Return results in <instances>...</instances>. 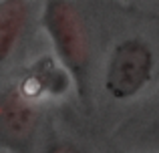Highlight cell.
I'll list each match as a JSON object with an SVG mask.
<instances>
[{
    "label": "cell",
    "mask_w": 159,
    "mask_h": 153,
    "mask_svg": "<svg viewBox=\"0 0 159 153\" xmlns=\"http://www.w3.org/2000/svg\"><path fill=\"white\" fill-rule=\"evenodd\" d=\"M44 26L61 61L77 81L81 97L87 95L91 47L79 10L70 2H48L44 8Z\"/></svg>",
    "instance_id": "obj_1"
},
{
    "label": "cell",
    "mask_w": 159,
    "mask_h": 153,
    "mask_svg": "<svg viewBox=\"0 0 159 153\" xmlns=\"http://www.w3.org/2000/svg\"><path fill=\"white\" fill-rule=\"evenodd\" d=\"M151 69V48L137 38L125 40L111 55L105 87L115 99H129L149 81Z\"/></svg>",
    "instance_id": "obj_2"
},
{
    "label": "cell",
    "mask_w": 159,
    "mask_h": 153,
    "mask_svg": "<svg viewBox=\"0 0 159 153\" xmlns=\"http://www.w3.org/2000/svg\"><path fill=\"white\" fill-rule=\"evenodd\" d=\"M36 113L20 93L12 91L0 99V139L8 143H26L34 131Z\"/></svg>",
    "instance_id": "obj_3"
},
{
    "label": "cell",
    "mask_w": 159,
    "mask_h": 153,
    "mask_svg": "<svg viewBox=\"0 0 159 153\" xmlns=\"http://www.w3.org/2000/svg\"><path fill=\"white\" fill-rule=\"evenodd\" d=\"M26 20L24 2H2L0 4V63L10 55L14 43Z\"/></svg>",
    "instance_id": "obj_4"
},
{
    "label": "cell",
    "mask_w": 159,
    "mask_h": 153,
    "mask_svg": "<svg viewBox=\"0 0 159 153\" xmlns=\"http://www.w3.org/2000/svg\"><path fill=\"white\" fill-rule=\"evenodd\" d=\"M47 153H81V151H77L73 145H69V143H57V145H52Z\"/></svg>",
    "instance_id": "obj_5"
}]
</instances>
